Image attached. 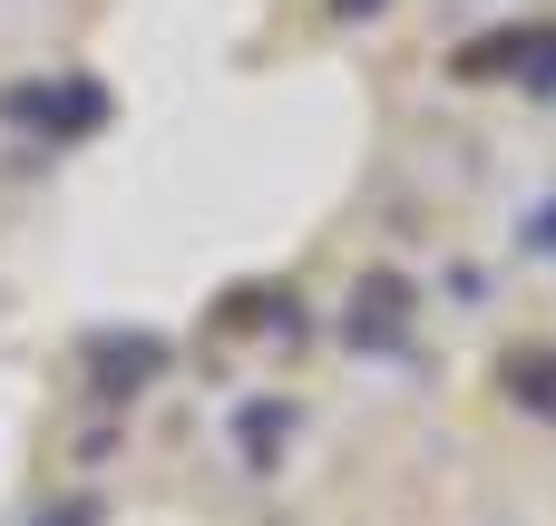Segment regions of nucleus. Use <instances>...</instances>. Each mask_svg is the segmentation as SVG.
<instances>
[{"mask_svg": "<svg viewBox=\"0 0 556 526\" xmlns=\"http://www.w3.org/2000/svg\"><path fill=\"white\" fill-rule=\"evenodd\" d=\"M342 10H352V20H371V10H381V0H342Z\"/></svg>", "mask_w": 556, "mask_h": 526, "instance_id": "obj_1", "label": "nucleus"}]
</instances>
